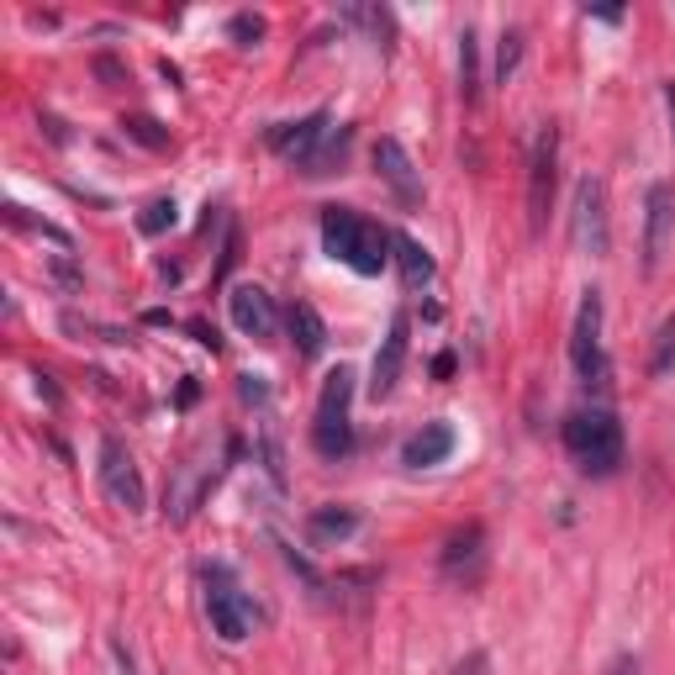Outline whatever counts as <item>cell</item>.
Masks as SVG:
<instances>
[{
    "label": "cell",
    "instance_id": "15",
    "mask_svg": "<svg viewBox=\"0 0 675 675\" xmlns=\"http://www.w3.org/2000/svg\"><path fill=\"white\" fill-rule=\"evenodd\" d=\"M359 533V512L354 507H317L311 518H306V539L317 549H338L344 539Z\"/></svg>",
    "mask_w": 675,
    "mask_h": 675
},
{
    "label": "cell",
    "instance_id": "3",
    "mask_svg": "<svg viewBox=\"0 0 675 675\" xmlns=\"http://www.w3.org/2000/svg\"><path fill=\"white\" fill-rule=\"evenodd\" d=\"M349 407H354V370H338L323 380V396H317V417H311V449L323 459H344L354 449V422H349Z\"/></svg>",
    "mask_w": 675,
    "mask_h": 675
},
{
    "label": "cell",
    "instance_id": "28",
    "mask_svg": "<svg viewBox=\"0 0 675 675\" xmlns=\"http://www.w3.org/2000/svg\"><path fill=\"white\" fill-rule=\"evenodd\" d=\"M238 391H243V401H248V407H254V401L264 407V386H259V375H243V386H238Z\"/></svg>",
    "mask_w": 675,
    "mask_h": 675
},
{
    "label": "cell",
    "instance_id": "9",
    "mask_svg": "<svg viewBox=\"0 0 675 675\" xmlns=\"http://www.w3.org/2000/svg\"><path fill=\"white\" fill-rule=\"evenodd\" d=\"M206 617H212V633H217L222 644H243V638H254V623H259V612L254 602L243 596L238 586H227V581H206Z\"/></svg>",
    "mask_w": 675,
    "mask_h": 675
},
{
    "label": "cell",
    "instance_id": "6",
    "mask_svg": "<svg viewBox=\"0 0 675 675\" xmlns=\"http://www.w3.org/2000/svg\"><path fill=\"white\" fill-rule=\"evenodd\" d=\"M554 170H560V127H539L528 149V227L544 233L549 201H554Z\"/></svg>",
    "mask_w": 675,
    "mask_h": 675
},
{
    "label": "cell",
    "instance_id": "18",
    "mask_svg": "<svg viewBox=\"0 0 675 675\" xmlns=\"http://www.w3.org/2000/svg\"><path fill=\"white\" fill-rule=\"evenodd\" d=\"M391 259L401 264L407 290H422V285L433 280V259H428V248H422L417 238H407V233H391Z\"/></svg>",
    "mask_w": 675,
    "mask_h": 675
},
{
    "label": "cell",
    "instance_id": "8",
    "mask_svg": "<svg viewBox=\"0 0 675 675\" xmlns=\"http://www.w3.org/2000/svg\"><path fill=\"white\" fill-rule=\"evenodd\" d=\"M575 243H581V254H591V259H607L612 248V233H607V185L596 175H586L581 185H575Z\"/></svg>",
    "mask_w": 675,
    "mask_h": 675
},
{
    "label": "cell",
    "instance_id": "5",
    "mask_svg": "<svg viewBox=\"0 0 675 675\" xmlns=\"http://www.w3.org/2000/svg\"><path fill=\"white\" fill-rule=\"evenodd\" d=\"M95 475H101V491H106L111 507H122V512H143V507H149L143 470H137V459L127 454V443L116 433L101 438V464H95Z\"/></svg>",
    "mask_w": 675,
    "mask_h": 675
},
{
    "label": "cell",
    "instance_id": "16",
    "mask_svg": "<svg viewBox=\"0 0 675 675\" xmlns=\"http://www.w3.org/2000/svg\"><path fill=\"white\" fill-rule=\"evenodd\" d=\"M285 323H290V344H296L301 359H317V354L327 349V327H323V317H317V306L311 301H296L290 311H285Z\"/></svg>",
    "mask_w": 675,
    "mask_h": 675
},
{
    "label": "cell",
    "instance_id": "10",
    "mask_svg": "<svg viewBox=\"0 0 675 675\" xmlns=\"http://www.w3.org/2000/svg\"><path fill=\"white\" fill-rule=\"evenodd\" d=\"M407 349H412V317H407V311H396L391 327H386V338H380V349H375V365H370V396H375V401H386V396L401 386Z\"/></svg>",
    "mask_w": 675,
    "mask_h": 675
},
{
    "label": "cell",
    "instance_id": "2",
    "mask_svg": "<svg viewBox=\"0 0 675 675\" xmlns=\"http://www.w3.org/2000/svg\"><path fill=\"white\" fill-rule=\"evenodd\" d=\"M565 449L581 464V475H612L623 464V422L607 407H581L565 417Z\"/></svg>",
    "mask_w": 675,
    "mask_h": 675
},
{
    "label": "cell",
    "instance_id": "7",
    "mask_svg": "<svg viewBox=\"0 0 675 675\" xmlns=\"http://www.w3.org/2000/svg\"><path fill=\"white\" fill-rule=\"evenodd\" d=\"M675 238V185L671 180H654L650 196H644V275H659V264L671 254Z\"/></svg>",
    "mask_w": 675,
    "mask_h": 675
},
{
    "label": "cell",
    "instance_id": "1",
    "mask_svg": "<svg viewBox=\"0 0 675 675\" xmlns=\"http://www.w3.org/2000/svg\"><path fill=\"white\" fill-rule=\"evenodd\" d=\"M323 248L338 264H349L354 275H365V280L391 264V233L380 222L349 212V206H327L323 212Z\"/></svg>",
    "mask_w": 675,
    "mask_h": 675
},
{
    "label": "cell",
    "instance_id": "11",
    "mask_svg": "<svg viewBox=\"0 0 675 675\" xmlns=\"http://www.w3.org/2000/svg\"><path fill=\"white\" fill-rule=\"evenodd\" d=\"M375 175H380V185H386L401 206H422V175H417L412 153L401 149V137H380V143H375Z\"/></svg>",
    "mask_w": 675,
    "mask_h": 675
},
{
    "label": "cell",
    "instance_id": "17",
    "mask_svg": "<svg viewBox=\"0 0 675 675\" xmlns=\"http://www.w3.org/2000/svg\"><path fill=\"white\" fill-rule=\"evenodd\" d=\"M485 533L480 528H464V533H454L449 539V549H443V575H454V581H475L480 570V554H485Z\"/></svg>",
    "mask_w": 675,
    "mask_h": 675
},
{
    "label": "cell",
    "instance_id": "29",
    "mask_svg": "<svg viewBox=\"0 0 675 675\" xmlns=\"http://www.w3.org/2000/svg\"><path fill=\"white\" fill-rule=\"evenodd\" d=\"M607 675H644V665H638V659H633V654H623V659H617V665H612Z\"/></svg>",
    "mask_w": 675,
    "mask_h": 675
},
{
    "label": "cell",
    "instance_id": "23",
    "mask_svg": "<svg viewBox=\"0 0 675 675\" xmlns=\"http://www.w3.org/2000/svg\"><path fill=\"white\" fill-rule=\"evenodd\" d=\"M518 64H523V32H518V27H507V32H501V43H497V80H501V85L518 74Z\"/></svg>",
    "mask_w": 675,
    "mask_h": 675
},
{
    "label": "cell",
    "instance_id": "25",
    "mask_svg": "<svg viewBox=\"0 0 675 675\" xmlns=\"http://www.w3.org/2000/svg\"><path fill=\"white\" fill-rule=\"evenodd\" d=\"M122 127H127V137H137L143 149H164V143H170V132L158 127L153 116H132V122H122Z\"/></svg>",
    "mask_w": 675,
    "mask_h": 675
},
{
    "label": "cell",
    "instance_id": "4",
    "mask_svg": "<svg viewBox=\"0 0 675 675\" xmlns=\"http://www.w3.org/2000/svg\"><path fill=\"white\" fill-rule=\"evenodd\" d=\"M570 365L586 386H602L607 380V344H602V290H586L581 296V311H575V327H570Z\"/></svg>",
    "mask_w": 675,
    "mask_h": 675
},
{
    "label": "cell",
    "instance_id": "19",
    "mask_svg": "<svg viewBox=\"0 0 675 675\" xmlns=\"http://www.w3.org/2000/svg\"><path fill=\"white\" fill-rule=\"evenodd\" d=\"M459 95H464V106H475L480 101V38H475V27L459 32Z\"/></svg>",
    "mask_w": 675,
    "mask_h": 675
},
{
    "label": "cell",
    "instance_id": "31",
    "mask_svg": "<svg viewBox=\"0 0 675 675\" xmlns=\"http://www.w3.org/2000/svg\"><path fill=\"white\" fill-rule=\"evenodd\" d=\"M665 106H671V132H675V80L665 85Z\"/></svg>",
    "mask_w": 675,
    "mask_h": 675
},
{
    "label": "cell",
    "instance_id": "26",
    "mask_svg": "<svg viewBox=\"0 0 675 675\" xmlns=\"http://www.w3.org/2000/svg\"><path fill=\"white\" fill-rule=\"evenodd\" d=\"M227 32L248 48V43H259V38H264V22H259V17H233V27H227Z\"/></svg>",
    "mask_w": 675,
    "mask_h": 675
},
{
    "label": "cell",
    "instance_id": "14",
    "mask_svg": "<svg viewBox=\"0 0 675 675\" xmlns=\"http://www.w3.org/2000/svg\"><path fill=\"white\" fill-rule=\"evenodd\" d=\"M449 454H454V428H449V422H422V433L407 438L401 464H407V470H428V464H443Z\"/></svg>",
    "mask_w": 675,
    "mask_h": 675
},
{
    "label": "cell",
    "instance_id": "27",
    "mask_svg": "<svg viewBox=\"0 0 675 675\" xmlns=\"http://www.w3.org/2000/svg\"><path fill=\"white\" fill-rule=\"evenodd\" d=\"M454 675H491V654L485 650H470L464 659L454 665Z\"/></svg>",
    "mask_w": 675,
    "mask_h": 675
},
{
    "label": "cell",
    "instance_id": "24",
    "mask_svg": "<svg viewBox=\"0 0 675 675\" xmlns=\"http://www.w3.org/2000/svg\"><path fill=\"white\" fill-rule=\"evenodd\" d=\"M137 227H143L149 238H158V233H170V227H175V201H170V196L149 201V206H143V217H137Z\"/></svg>",
    "mask_w": 675,
    "mask_h": 675
},
{
    "label": "cell",
    "instance_id": "20",
    "mask_svg": "<svg viewBox=\"0 0 675 675\" xmlns=\"http://www.w3.org/2000/svg\"><path fill=\"white\" fill-rule=\"evenodd\" d=\"M349 149H354V132H349V127H338V132H333V137L323 143V149H317V153H311V158L301 164V175H311V180L333 175V170H338V164L349 158Z\"/></svg>",
    "mask_w": 675,
    "mask_h": 675
},
{
    "label": "cell",
    "instance_id": "13",
    "mask_svg": "<svg viewBox=\"0 0 675 675\" xmlns=\"http://www.w3.org/2000/svg\"><path fill=\"white\" fill-rule=\"evenodd\" d=\"M327 137H333V116H327V111H311V116H301V122H280V127H269V149L301 170Z\"/></svg>",
    "mask_w": 675,
    "mask_h": 675
},
{
    "label": "cell",
    "instance_id": "21",
    "mask_svg": "<svg viewBox=\"0 0 675 675\" xmlns=\"http://www.w3.org/2000/svg\"><path fill=\"white\" fill-rule=\"evenodd\" d=\"M259 459H264V475L275 480V491H285V449H280V433H275L269 417H264V428H259Z\"/></svg>",
    "mask_w": 675,
    "mask_h": 675
},
{
    "label": "cell",
    "instance_id": "30",
    "mask_svg": "<svg viewBox=\"0 0 675 675\" xmlns=\"http://www.w3.org/2000/svg\"><path fill=\"white\" fill-rule=\"evenodd\" d=\"M433 375H438V380H443V375H454V354H438V359H433Z\"/></svg>",
    "mask_w": 675,
    "mask_h": 675
},
{
    "label": "cell",
    "instance_id": "22",
    "mask_svg": "<svg viewBox=\"0 0 675 675\" xmlns=\"http://www.w3.org/2000/svg\"><path fill=\"white\" fill-rule=\"evenodd\" d=\"M675 370V317H665L659 323V333H654V354H650V375L659 380V375Z\"/></svg>",
    "mask_w": 675,
    "mask_h": 675
},
{
    "label": "cell",
    "instance_id": "12",
    "mask_svg": "<svg viewBox=\"0 0 675 675\" xmlns=\"http://www.w3.org/2000/svg\"><path fill=\"white\" fill-rule=\"evenodd\" d=\"M227 311H233V327H238L243 338H254V344H269L275 327H280V311H275V301H269L264 285H233Z\"/></svg>",
    "mask_w": 675,
    "mask_h": 675
}]
</instances>
